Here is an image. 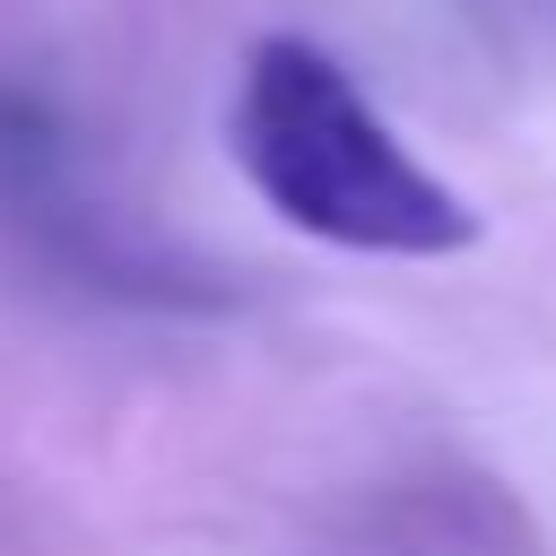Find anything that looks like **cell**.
Listing matches in <instances>:
<instances>
[{
    "label": "cell",
    "instance_id": "cell-1",
    "mask_svg": "<svg viewBox=\"0 0 556 556\" xmlns=\"http://www.w3.org/2000/svg\"><path fill=\"white\" fill-rule=\"evenodd\" d=\"M226 156L287 235L356 261H452L486 235V217L374 113L356 70L313 35H261L243 52Z\"/></svg>",
    "mask_w": 556,
    "mask_h": 556
}]
</instances>
